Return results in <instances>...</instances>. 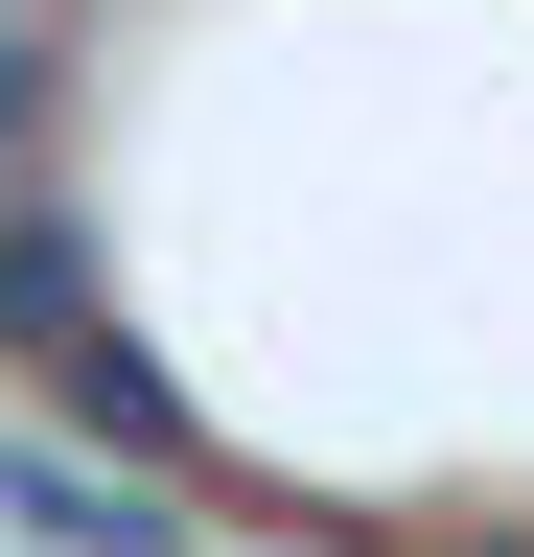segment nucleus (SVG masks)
<instances>
[{"instance_id": "4", "label": "nucleus", "mask_w": 534, "mask_h": 557, "mask_svg": "<svg viewBox=\"0 0 534 557\" xmlns=\"http://www.w3.org/2000/svg\"><path fill=\"white\" fill-rule=\"evenodd\" d=\"M464 557H534V534H464Z\"/></svg>"}, {"instance_id": "3", "label": "nucleus", "mask_w": 534, "mask_h": 557, "mask_svg": "<svg viewBox=\"0 0 534 557\" xmlns=\"http://www.w3.org/2000/svg\"><path fill=\"white\" fill-rule=\"evenodd\" d=\"M47 395H71L94 442H140V465H186V395H163L140 348H116V325H94V348H71V372H47Z\"/></svg>"}, {"instance_id": "1", "label": "nucleus", "mask_w": 534, "mask_h": 557, "mask_svg": "<svg viewBox=\"0 0 534 557\" xmlns=\"http://www.w3.org/2000/svg\"><path fill=\"white\" fill-rule=\"evenodd\" d=\"M0 348H24V372L94 348V209L71 186H0Z\"/></svg>"}, {"instance_id": "2", "label": "nucleus", "mask_w": 534, "mask_h": 557, "mask_svg": "<svg viewBox=\"0 0 534 557\" xmlns=\"http://www.w3.org/2000/svg\"><path fill=\"white\" fill-rule=\"evenodd\" d=\"M0 511H24V534H94V557H186V511H163V487H71L47 442H0Z\"/></svg>"}]
</instances>
